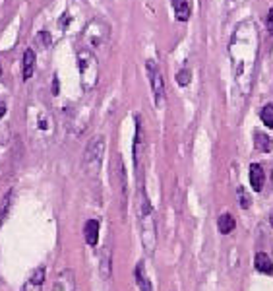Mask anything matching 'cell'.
I'll list each match as a JSON object with an SVG mask.
<instances>
[{
  "label": "cell",
  "instance_id": "30bf717a",
  "mask_svg": "<svg viewBox=\"0 0 273 291\" xmlns=\"http://www.w3.org/2000/svg\"><path fill=\"white\" fill-rule=\"evenodd\" d=\"M264 181H266V177H264V169H262V165L252 163L250 165V184H252V188H254L256 192L262 190Z\"/></svg>",
  "mask_w": 273,
  "mask_h": 291
},
{
  "label": "cell",
  "instance_id": "4fadbf2b",
  "mask_svg": "<svg viewBox=\"0 0 273 291\" xmlns=\"http://www.w3.org/2000/svg\"><path fill=\"white\" fill-rule=\"evenodd\" d=\"M217 227H219V233L229 235V233L235 231L237 221H235V218H233L231 214H223V216H219V219H217Z\"/></svg>",
  "mask_w": 273,
  "mask_h": 291
},
{
  "label": "cell",
  "instance_id": "7a4b0ae2",
  "mask_svg": "<svg viewBox=\"0 0 273 291\" xmlns=\"http://www.w3.org/2000/svg\"><path fill=\"white\" fill-rule=\"evenodd\" d=\"M76 60H78V70H80L82 88L86 91L93 90L97 86V80H99V64H97L95 55L91 53L90 49H80L76 53Z\"/></svg>",
  "mask_w": 273,
  "mask_h": 291
},
{
  "label": "cell",
  "instance_id": "44dd1931",
  "mask_svg": "<svg viewBox=\"0 0 273 291\" xmlns=\"http://www.w3.org/2000/svg\"><path fill=\"white\" fill-rule=\"evenodd\" d=\"M39 41H41L43 45H51V33H49V31H41V33H39Z\"/></svg>",
  "mask_w": 273,
  "mask_h": 291
},
{
  "label": "cell",
  "instance_id": "8992f818",
  "mask_svg": "<svg viewBox=\"0 0 273 291\" xmlns=\"http://www.w3.org/2000/svg\"><path fill=\"white\" fill-rule=\"evenodd\" d=\"M53 291H76V280L70 270H62L60 274H56Z\"/></svg>",
  "mask_w": 273,
  "mask_h": 291
},
{
  "label": "cell",
  "instance_id": "e0dca14e",
  "mask_svg": "<svg viewBox=\"0 0 273 291\" xmlns=\"http://www.w3.org/2000/svg\"><path fill=\"white\" fill-rule=\"evenodd\" d=\"M260 117H262V123L266 125L268 128H273V105H266L262 113H260Z\"/></svg>",
  "mask_w": 273,
  "mask_h": 291
},
{
  "label": "cell",
  "instance_id": "603a6c76",
  "mask_svg": "<svg viewBox=\"0 0 273 291\" xmlns=\"http://www.w3.org/2000/svg\"><path fill=\"white\" fill-rule=\"evenodd\" d=\"M68 21H70V16H68V14H64V16H62V21H60L58 25H60V27H66V25H68Z\"/></svg>",
  "mask_w": 273,
  "mask_h": 291
},
{
  "label": "cell",
  "instance_id": "52a82bcc",
  "mask_svg": "<svg viewBox=\"0 0 273 291\" xmlns=\"http://www.w3.org/2000/svg\"><path fill=\"white\" fill-rule=\"evenodd\" d=\"M84 237H86V243L90 247H95L97 241H99V221L97 219H88L86 225H84Z\"/></svg>",
  "mask_w": 273,
  "mask_h": 291
},
{
  "label": "cell",
  "instance_id": "6da1fadb",
  "mask_svg": "<svg viewBox=\"0 0 273 291\" xmlns=\"http://www.w3.org/2000/svg\"><path fill=\"white\" fill-rule=\"evenodd\" d=\"M136 214H138V221H140L142 245H144L147 255H153L155 253V243H157V229H155L153 206H151L144 188H140L138 196H136Z\"/></svg>",
  "mask_w": 273,
  "mask_h": 291
},
{
  "label": "cell",
  "instance_id": "9c48e42d",
  "mask_svg": "<svg viewBox=\"0 0 273 291\" xmlns=\"http://www.w3.org/2000/svg\"><path fill=\"white\" fill-rule=\"evenodd\" d=\"M254 266L258 272L262 274H268V276H272L273 274V262L270 255H266V253H258L254 258Z\"/></svg>",
  "mask_w": 273,
  "mask_h": 291
},
{
  "label": "cell",
  "instance_id": "2e32d148",
  "mask_svg": "<svg viewBox=\"0 0 273 291\" xmlns=\"http://www.w3.org/2000/svg\"><path fill=\"white\" fill-rule=\"evenodd\" d=\"M110 258H112V253H110V249L105 247V251H103V255H101V278L103 280H107L110 278Z\"/></svg>",
  "mask_w": 273,
  "mask_h": 291
},
{
  "label": "cell",
  "instance_id": "ffe728a7",
  "mask_svg": "<svg viewBox=\"0 0 273 291\" xmlns=\"http://www.w3.org/2000/svg\"><path fill=\"white\" fill-rule=\"evenodd\" d=\"M237 194H238V200H240V208H244V210L250 208V196L246 194V190H244L242 186L237 190Z\"/></svg>",
  "mask_w": 273,
  "mask_h": 291
},
{
  "label": "cell",
  "instance_id": "277c9868",
  "mask_svg": "<svg viewBox=\"0 0 273 291\" xmlns=\"http://www.w3.org/2000/svg\"><path fill=\"white\" fill-rule=\"evenodd\" d=\"M147 74H149V80H151V91H153V101L157 107H163L165 105V80L163 74L159 70L157 62L153 60H147Z\"/></svg>",
  "mask_w": 273,
  "mask_h": 291
},
{
  "label": "cell",
  "instance_id": "ac0fdd59",
  "mask_svg": "<svg viewBox=\"0 0 273 291\" xmlns=\"http://www.w3.org/2000/svg\"><path fill=\"white\" fill-rule=\"evenodd\" d=\"M10 202H12V192H8L6 196H4V200L0 204V225L4 223V219L8 216V210H10Z\"/></svg>",
  "mask_w": 273,
  "mask_h": 291
},
{
  "label": "cell",
  "instance_id": "ba28073f",
  "mask_svg": "<svg viewBox=\"0 0 273 291\" xmlns=\"http://www.w3.org/2000/svg\"><path fill=\"white\" fill-rule=\"evenodd\" d=\"M134 276H136V284H138L140 291H153V286H151L149 278L146 276V268H144V262H138V264H136Z\"/></svg>",
  "mask_w": 273,
  "mask_h": 291
},
{
  "label": "cell",
  "instance_id": "7402d4cb",
  "mask_svg": "<svg viewBox=\"0 0 273 291\" xmlns=\"http://www.w3.org/2000/svg\"><path fill=\"white\" fill-rule=\"evenodd\" d=\"M266 23H268V31L273 35V8L270 10V14H268V21Z\"/></svg>",
  "mask_w": 273,
  "mask_h": 291
},
{
  "label": "cell",
  "instance_id": "5bb4252c",
  "mask_svg": "<svg viewBox=\"0 0 273 291\" xmlns=\"http://www.w3.org/2000/svg\"><path fill=\"white\" fill-rule=\"evenodd\" d=\"M53 128H55V121H53L51 113L45 111V113H41V115L37 117V130H39V132H47V134H51Z\"/></svg>",
  "mask_w": 273,
  "mask_h": 291
},
{
  "label": "cell",
  "instance_id": "4316f807",
  "mask_svg": "<svg viewBox=\"0 0 273 291\" xmlns=\"http://www.w3.org/2000/svg\"><path fill=\"white\" fill-rule=\"evenodd\" d=\"M0 74H2V68H0Z\"/></svg>",
  "mask_w": 273,
  "mask_h": 291
},
{
  "label": "cell",
  "instance_id": "9a60e30c",
  "mask_svg": "<svg viewBox=\"0 0 273 291\" xmlns=\"http://www.w3.org/2000/svg\"><path fill=\"white\" fill-rule=\"evenodd\" d=\"M254 144H256V149L258 151H264V153H268V151H272V138L268 136V134H264V132H256L254 134Z\"/></svg>",
  "mask_w": 273,
  "mask_h": 291
},
{
  "label": "cell",
  "instance_id": "d4e9b609",
  "mask_svg": "<svg viewBox=\"0 0 273 291\" xmlns=\"http://www.w3.org/2000/svg\"><path fill=\"white\" fill-rule=\"evenodd\" d=\"M4 113H6V103H4V101H0V119L4 117Z\"/></svg>",
  "mask_w": 273,
  "mask_h": 291
},
{
  "label": "cell",
  "instance_id": "8fae6325",
  "mask_svg": "<svg viewBox=\"0 0 273 291\" xmlns=\"http://www.w3.org/2000/svg\"><path fill=\"white\" fill-rule=\"evenodd\" d=\"M35 72V51L27 49L23 53V80H29Z\"/></svg>",
  "mask_w": 273,
  "mask_h": 291
},
{
  "label": "cell",
  "instance_id": "5b68a950",
  "mask_svg": "<svg viewBox=\"0 0 273 291\" xmlns=\"http://www.w3.org/2000/svg\"><path fill=\"white\" fill-rule=\"evenodd\" d=\"M84 37H86V41L90 43L91 47H99L109 37V29L101 21H91L90 25L86 27V31H84Z\"/></svg>",
  "mask_w": 273,
  "mask_h": 291
},
{
  "label": "cell",
  "instance_id": "7c38bea8",
  "mask_svg": "<svg viewBox=\"0 0 273 291\" xmlns=\"http://www.w3.org/2000/svg\"><path fill=\"white\" fill-rule=\"evenodd\" d=\"M173 10H175V18L179 21H186L190 18V2L188 0H173Z\"/></svg>",
  "mask_w": 273,
  "mask_h": 291
},
{
  "label": "cell",
  "instance_id": "cb8c5ba5",
  "mask_svg": "<svg viewBox=\"0 0 273 291\" xmlns=\"http://www.w3.org/2000/svg\"><path fill=\"white\" fill-rule=\"evenodd\" d=\"M53 93H55V95L58 93V78H56V76L53 78Z\"/></svg>",
  "mask_w": 273,
  "mask_h": 291
},
{
  "label": "cell",
  "instance_id": "3957f363",
  "mask_svg": "<svg viewBox=\"0 0 273 291\" xmlns=\"http://www.w3.org/2000/svg\"><path fill=\"white\" fill-rule=\"evenodd\" d=\"M103 153H105V138L95 136L84 151V169L90 177H97L101 165H103Z\"/></svg>",
  "mask_w": 273,
  "mask_h": 291
},
{
  "label": "cell",
  "instance_id": "d6986e66",
  "mask_svg": "<svg viewBox=\"0 0 273 291\" xmlns=\"http://www.w3.org/2000/svg\"><path fill=\"white\" fill-rule=\"evenodd\" d=\"M190 80H192V72L188 68H182V70L177 72V82H179V86H182V88H186L190 84Z\"/></svg>",
  "mask_w": 273,
  "mask_h": 291
},
{
  "label": "cell",
  "instance_id": "484cf974",
  "mask_svg": "<svg viewBox=\"0 0 273 291\" xmlns=\"http://www.w3.org/2000/svg\"><path fill=\"white\" fill-rule=\"evenodd\" d=\"M270 221H272V227H273V212H272V218H270Z\"/></svg>",
  "mask_w": 273,
  "mask_h": 291
}]
</instances>
